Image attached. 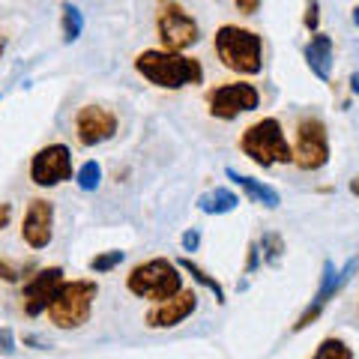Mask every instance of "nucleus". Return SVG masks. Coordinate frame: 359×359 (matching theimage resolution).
Listing matches in <instances>:
<instances>
[{"mask_svg":"<svg viewBox=\"0 0 359 359\" xmlns=\"http://www.w3.org/2000/svg\"><path fill=\"white\" fill-rule=\"evenodd\" d=\"M261 105V93L257 87L249 81H231V84H219L207 93V108L212 117L219 120H237L240 114H249Z\"/></svg>","mask_w":359,"mask_h":359,"instance_id":"nucleus-9","label":"nucleus"},{"mask_svg":"<svg viewBox=\"0 0 359 359\" xmlns=\"http://www.w3.org/2000/svg\"><path fill=\"white\" fill-rule=\"evenodd\" d=\"M224 174H228L231 183H237L243 192L249 195V201H255V204H261L266 210H278V204H282V195H278L269 183H264V180H255L249 174H240V171H233V168H224Z\"/></svg>","mask_w":359,"mask_h":359,"instance_id":"nucleus-16","label":"nucleus"},{"mask_svg":"<svg viewBox=\"0 0 359 359\" xmlns=\"http://www.w3.org/2000/svg\"><path fill=\"white\" fill-rule=\"evenodd\" d=\"M356 266H359V257H351L341 269H335V264L332 261H323V273H320V285H318V294L311 297V302L306 306V311L297 318V323H294V332H302V330H309L314 320L320 318V311L327 309V302L330 299H335V294L351 282V276L356 273Z\"/></svg>","mask_w":359,"mask_h":359,"instance_id":"nucleus-8","label":"nucleus"},{"mask_svg":"<svg viewBox=\"0 0 359 359\" xmlns=\"http://www.w3.org/2000/svg\"><path fill=\"white\" fill-rule=\"evenodd\" d=\"M60 25H63V42H75L84 33V13L75 4L60 6Z\"/></svg>","mask_w":359,"mask_h":359,"instance_id":"nucleus-19","label":"nucleus"},{"mask_svg":"<svg viewBox=\"0 0 359 359\" xmlns=\"http://www.w3.org/2000/svg\"><path fill=\"white\" fill-rule=\"evenodd\" d=\"M15 335L9 327H0V356H15Z\"/></svg>","mask_w":359,"mask_h":359,"instance_id":"nucleus-26","label":"nucleus"},{"mask_svg":"<svg viewBox=\"0 0 359 359\" xmlns=\"http://www.w3.org/2000/svg\"><path fill=\"white\" fill-rule=\"evenodd\" d=\"M240 150L245 159H252L257 168H273V165H294V153L285 138L282 120L264 117L252 123L249 129L240 135Z\"/></svg>","mask_w":359,"mask_h":359,"instance_id":"nucleus-3","label":"nucleus"},{"mask_svg":"<svg viewBox=\"0 0 359 359\" xmlns=\"http://www.w3.org/2000/svg\"><path fill=\"white\" fill-rule=\"evenodd\" d=\"M351 90L359 96V72H353V75H351Z\"/></svg>","mask_w":359,"mask_h":359,"instance_id":"nucleus-32","label":"nucleus"},{"mask_svg":"<svg viewBox=\"0 0 359 359\" xmlns=\"http://www.w3.org/2000/svg\"><path fill=\"white\" fill-rule=\"evenodd\" d=\"M0 54H4V39H0Z\"/></svg>","mask_w":359,"mask_h":359,"instance_id":"nucleus-35","label":"nucleus"},{"mask_svg":"<svg viewBox=\"0 0 359 359\" xmlns=\"http://www.w3.org/2000/svg\"><path fill=\"white\" fill-rule=\"evenodd\" d=\"M195 309H198V294H195V290H186L183 287L171 299L153 302V309L144 314V323H147L150 330H174L183 320L192 318Z\"/></svg>","mask_w":359,"mask_h":359,"instance_id":"nucleus-14","label":"nucleus"},{"mask_svg":"<svg viewBox=\"0 0 359 359\" xmlns=\"http://www.w3.org/2000/svg\"><path fill=\"white\" fill-rule=\"evenodd\" d=\"M99 297V285L93 278H75V282H63L57 287V294L48 302V314L51 327L57 330H81L93 314V302Z\"/></svg>","mask_w":359,"mask_h":359,"instance_id":"nucleus-4","label":"nucleus"},{"mask_svg":"<svg viewBox=\"0 0 359 359\" xmlns=\"http://www.w3.org/2000/svg\"><path fill=\"white\" fill-rule=\"evenodd\" d=\"M126 287L129 294L141 299L165 302L183 290V269L177 266V261H168V257H150V261L129 269Z\"/></svg>","mask_w":359,"mask_h":359,"instance_id":"nucleus-5","label":"nucleus"},{"mask_svg":"<svg viewBox=\"0 0 359 359\" xmlns=\"http://www.w3.org/2000/svg\"><path fill=\"white\" fill-rule=\"evenodd\" d=\"M257 266H261V249H257V243H249V257H245V273H255Z\"/></svg>","mask_w":359,"mask_h":359,"instance_id":"nucleus-28","label":"nucleus"},{"mask_svg":"<svg viewBox=\"0 0 359 359\" xmlns=\"http://www.w3.org/2000/svg\"><path fill=\"white\" fill-rule=\"evenodd\" d=\"M257 249H261V257H264V264L269 266H276L278 261H282V255H285V240L278 237V233H264L261 240H257Z\"/></svg>","mask_w":359,"mask_h":359,"instance_id":"nucleus-22","label":"nucleus"},{"mask_svg":"<svg viewBox=\"0 0 359 359\" xmlns=\"http://www.w3.org/2000/svg\"><path fill=\"white\" fill-rule=\"evenodd\" d=\"M99 183H102V165H99L96 159H87L75 171V186L81 189V192H96Z\"/></svg>","mask_w":359,"mask_h":359,"instance_id":"nucleus-20","label":"nucleus"},{"mask_svg":"<svg viewBox=\"0 0 359 359\" xmlns=\"http://www.w3.org/2000/svg\"><path fill=\"white\" fill-rule=\"evenodd\" d=\"M135 72L159 90H183L204 84V66L195 57L165 48H144L135 57Z\"/></svg>","mask_w":359,"mask_h":359,"instance_id":"nucleus-1","label":"nucleus"},{"mask_svg":"<svg viewBox=\"0 0 359 359\" xmlns=\"http://www.w3.org/2000/svg\"><path fill=\"white\" fill-rule=\"evenodd\" d=\"M21 341H25V344H33V347H36V351H48V344H45L42 339H36V335H25V339H21Z\"/></svg>","mask_w":359,"mask_h":359,"instance_id":"nucleus-31","label":"nucleus"},{"mask_svg":"<svg viewBox=\"0 0 359 359\" xmlns=\"http://www.w3.org/2000/svg\"><path fill=\"white\" fill-rule=\"evenodd\" d=\"M311 359H353V351H351V344H347L344 339L330 335V339H323L318 344V351H314Z\"/></svg>","mask_w":359,"mask_h":359,"instance_id":"nucleus-21","label":"nucleus"},{"mask_svg":"<svg viewBox=\"0 0 359 359\" xmlns=\"http://www.w3.org/2000/svg\"><path fill=\"white\" fill-rule=\"evenodd\" d=\"M156 33L165 51L183 54L201 39L198 21L186 13L177 0H156Z\"/></svg>","mask_w":359,"mask_h":359,"instance_id":"nucleus-6","label":"nucleus"},{"mask_svg":"<svg viewBox=\"0 0 359 359\" xmlns=\"http://www.w3.org/2000/svg\"><path fill=\"white\" fill-rule=\"evenodd\" d=\"M117 135V114L102 105H84L75 114V138L81 147H96Z\"/></svg>","mask_w":359,"mask_h":359,"instance_id":"nucleus-12","label":"nucleus"},{"mask_svg":"<svg viewBox=\"0 0 359 359\" xmlns=\"http://www.w3.org/2000/svg\"><path fill=\"white\" fill-rule=\"evenodd\" d=\"M353 25H356V27H359V4H356V6H353Z\"/></svg>","mask_w":359,"mask_h":359,"instance_id":"nucleus-34","label":"nucleus"},{"mask_svg":"<svg viewBox=\"0 0 359 359\" xmlns=\"http://www.w3.org/2000/svg\"><path fill=\"white\" fill-rule=\"evenodd\" d=\"M9 222H13V204H9V201H0V231L9 228Z\"/></svg>","mask_w":359,"mask_h":359,"instance_id":"nucleus-30","label":"nucleus"},{"mask_svg":"<svg viewBox=\"0 0 359 359\" xmlns=\"http://www.w3.org/2000/svg\"><path fill=\"white\" fill-rule=\"evenodd\" d=\"M302 57H306V66L311 69L314 78L320 81H330L332 75V36L330 33H311V39L302 48Z\"/></svg>","mask_w":359,"mask_h":359,"instance_id":"nucleus-15","label":"nucleus"},{"mask_svg":"<svg viewBox=\"0 0 359 359\" xmlns=\"http://www.w3.org/2000/svg\"><path fill=\"white\" fill-rule=\"evenodd\" d=\"M123 261H126V252L111 249V252H102V255L90 257V269H93V273H111V269H117Z\"/></svg>","mask_w":359,"mask_h":359,"instance_id":"nucleus-24","label":"nucleus"},{"mask_svg":"<svg viewBox=\"0 0 359 359\" xmlns=\"http://www.w3.org/2000/svg\"><path fill=\"white\" fill-rule=\"evenodd\" d=\"M233 6H237V13H243V15H255L257 9H261V0H233Z\"/></svg>","mask_w":359,"mask_h":359,"instance_id":"nucleus-29","label":"nucleus"},{"mask_svg":"<svg viewBox=\"0 0 359 359\" xmlns=\"http://www.w3.org/2000/svg\"><path fill=\"white\" fill-rule=\"evenodd\" d=\"M21 240H25L33 252L48 249V243L54 240V204L45 198H33L25 219H21Z\"/></svg>","mask_w":359,"mask_h":359,"instance_id":"nucleus-13","label":"nucleus"},{"mask_svg":"<svg viewBox=\"0 0 359 359\" xmlns=\"http://www.w3.org/2000/svg\"><path fill=\"white\" fill-rule=\"evenodd\" d=\"M351 195H356V198H359V174L351 180Z\"/></svg>","mask_w":359,"mask_h":359,"instance_id":"nucleus-33","label":"nucleus"},{"mask_svg":"<svg viewBox=\"0 0 359 359\" xmlns=\"http://www.w3.org/2000/svg\"><path fill=\"white\" fill-rule=\"evenodd\" d=\"M30 180L39 189H54L66 180H72V150L66 144L39 147L30 159Z\"/></svg>","mask_w":359,"mask_h":359,"instance_id":"nucleus-10","label":"nucleus"},{"mask_svg":"<svg viewBox=\"0 0 359 359\" xmlns=\"http://www.w3.org/2000/svg\"><path fill=\"white\" fill-rule=\"evenodd\" d=\"M240 207V198L231 192V189H212V192H204L198 198V210L204 212V216H228Z\"/></svg>","mask_w":359,"mask_h":359,"instance_id":"nucleus-17","label":"nucleus"},{"mask_svg":"<svg viewBox=\"0 0 359 359\" xmlns=\"http://www.w3.org/2000/svg\"><path fill=\"white\" fill-rule=\"evenodd\" d=\"M63 285V266H42L33 269V276L21 285V309L27 318H39L48 309V302Z\"/></svg>","mask_w":359,"mask_h":359,"instance_id":"nucleus-11","label":"nucleus"},{"mask_svg":"<svg viewBox=\"0 0 359 359\" xmlns=\"http://www.w3.org/2000/svg\"><path fill=\"white\" fill-rule=\"evenodd\" d=\"M302 25H306L309 33H318V25H320V6H318V0H306V15H302Z\"/></svg>","mask_w":359,"mask_h":359,"instance_id":"nucleus-25","label":"nucleus"},{"mask_svg":"<svg viewBox=\"0 0 359 359\" xmlns=\"http://www.w3.org/2000/svg\"><path fill=\"white\" fill-rule=\"evenodd\" d=\"M33 264H27V266H21V264H15V261H6V257H0V282H6V285H15V282H25V276L27 273H33ZM30 278V276H27Z\"/></svg>","mask_w":359,"mask_h":359,"instance_id":"nucleus-23","label":"nucleus"},{"mask_svg":"<svg viewBox=\"0 0 359 359\" xmlns=\"http://www.w3.org/2000/svg\"><path fill=\"white\" fill-rule=\"evenodd\" d=\"M294 165L299 171H320L323 165L330 162V132H327V123L320 117H299L297 120V141L294 147Z\"/></svg>","mask_w":359,"mask_h":359,"instance_id":"nucleus-7","label":"nucleus"},{"mask_svg":"<svg viewBox=\"0 0 359 359\" xmlns=\"http://www.w3.org/2000/svg\"><path fill=\"white\" fill-rule=\"evenodd\" d=\"M180 245H183V252H198V245H201V231H198V228L183 231V237H180Z\"/></svg>","mask_w":359,"mask_h":359,"instance_id":"nucleus-27","label":"nucleus"},{"mask_svg":"<svg viewBox=\"0 0 359 359\" xmlns=\"http://www.w3.org/2000/svg\"><path fill=\"white\" fill-rule=\"evenodd\" d=\"M212 48L224 69L237 75H257L264 69V39L240 25H222L212 36Z\"/></svg>","mask_w":359,"mask_h":359,"instance_id":"nucleus-2","label":"nucleus"},{"mask_svg":"<svg viewBox=\"0 0 359 359\" xmlns=\"http://www.w3.org/2000/svg\"><path fill=\"white\" fill-rule=\"evenodd\" d=\"M177 266L183 269V273H189V276H192V278H195V282H198L201 287H207L210 294L216 297V302H219V306H224V287H222V285H219V282H216V278H212L210 273H204V269H201L198 264H192V261H189V257H180V261H177Z\"/></svg>","mask_w":359,"mask_h":359,"instance_id":"nucleus-18","label":"nucleus"}]
</instances>
